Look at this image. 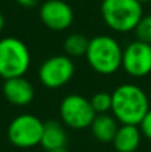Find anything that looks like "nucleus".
Returning <instances> with one entry per match:
<instances>
[{"mask_svg":"<svg viewBox=\"0 0 151 152\" xmlns=\"http://www.w3.org/2000/svg\"><path fill=\"white\" fill-rule=\"evenodd\" d=\"M90 102L96 115L108 113V111H111L112 108V95L108 92H98L91 97Z\"/></svg>","mask_w":151,"mask_h":152,"instance_id":"15","label":"nucleus"},{"mask_svg":"<svg viewBox=\"0 0 151 152\" xmlns=\"http://www.w3.org/2000/svg\"><path fill=\"white\" fill-rule=\"evenodd\" d=\"M122 68L133 77H144L151 74V44L141 40L130 43L123 50Z\"/></svg>","mask_w":151,"mask_h":152,"instance_id":"8","label":"nucleus"},{"mask_svg":"<svg viewBox=\"0 0 151 152\" xmlns=\"http://www.w3.org/2000/svg\"><path fill=\"white\" fill-rule=\"evenodd\" d=\"M100 12L106 26L119 34L134 31L143 18L142 3L138 0H103Z\"/></svg>","mask_w":151,"mask_h":152,"instance_id":"3","label":"nucleus"},{"mask_svg":"<svg viewBox=\"0 0 151 152\" xmlns=\"http://www.w3.org/2000/svg\"><path fill=\"white\" fill-rule=\"evenodd\" d=\"M44 123L31 113L19 115L8 127V139L18 148H32L42 142Z\"/></svg>","mask_w":151,"mask_h":152,"instance_id":"5","label":"nucleus"},{"mask_svg":"<svg viewBox=\"0 0 151 152\" xmlns=\"http://www.w3.org/2000/svg\"><path fill=\"white\" fill-rule=\"evenodd\" d=\"M123 50L108 35H98L90 39L86 53L90 67L100 75H112L122 67Z\"/></svg>","mask_w":151,"mask_h":152,"instance_id":"2","label":"nucleus"},{"mask_svg":"<svg viewBox=\"0 0 151 152\" xmlns=\"http://www.w3.org/2000/svg\"><path fill=\"white\" fill-rule=\"evenodd\" d=\"M111 95V112L120 124L139 126L144 115L150 111V103L146 92L135 84H120Z\"/></svg>","mask_w":151,"mask_h":152,"instance_id":"1","label":"nucleus"},{"mask_svg":"<svg viewBox=\"0 0 151 152\" xmlns=\"http://www.w3.org/2000/svg\"><path fill=\"white\" fill-rule=\"evenodd\" d=\"M3 94L11 104L23 107L34 100L35 89L34 86L24 76H20V77L7 79L3 84Z\"/></svg>","mask_w":151,"mask_h":152,"instance_id":"10","label":"nucleus"},{"mask_svg":"<svg viewBox=\"0 0 151 152\" xmlns=\"http://www.w3.org/2000/svg\"><path fill=\"white\" fill-rule=\"evenodd\" d=\"M139 128H141L142 135L144 137H147L149 140H151V110L142 119L141 124H139Z\"/></svg>","mask_w":151,"mask_h":152,"instance_id":"17","label":"nucleus"},{"mask_svg":"<svg viewBox=\"0 0 151 152\" xmlns=\"http://www.w3.org/2000/svg\"><path fill=\"white\" fill-rule=\"evenodd\" d=\"M4 16H3V13L0 12V31H1L3 29V27H4Z\"/></svg>","mask_w":151,"mask_h":152,"instance_id":"19","label":"nucleus"},{"mask_svg":"<svg viewBox=\"0 0 151 152\" xmlns=\"http://www.w3.org/2000/svg\"><path fill=\"white\" fill-rule=\"evenodd\" d=\"M90 39L82 34H71L66 37L63 43L64 52L70 58H80L87 53Z\"/></svg>","mask_w":151,"mask_h":152,"instance_id":"14","label":"nucleus"},{"mask_svg":"<svg viewBox=\"0 0 151 152\" xmlns=\"http://www.w3.org/2000/svg\"><path fill=\"white\" fill-rule=\"evenodd\" d=\"M75 74V64L67 55H55L42 63L37 72L40 83L51 89L66 86Z\"/></svg>","mask_w":151,"mask_h":152,"instance_id":"7","label":"nucleus"},{"mask_svg":"<svg viewBox=\"0 0 151 152\" xmlns=\"http://www.w3.org/2000/svg\"><path fill=\"white\" fill-rule=\"evenodd\" d=\"M39 18L47 28L64 31L74 21V11L63 0H47L40 7Z\"/></svg>","mask_w":151,"mask_h":152,"instance_id":"9","label":"nucleus"},{"mask_svg":"<svg viewBox=\"0 0 151 152\" xmlns=\"http://www.w3.org/2000/svg\"><path fill=\"white\" fill-rule=\"evenodd\" d=\"M142 132L138 126L122 124L114 137V145L117 152H136L141 145Z\"/></svg>","mask_w":151,"mask_h":152,"instance_id":"11","label":"nucleus"},{"mask_svg":"<svg viewBox=\"0 0 151 152\" xmlns=\"http://www.w3.org/2000/svg\"><path fill=\"white\" fill-rule=\"evenodd\" d=\"M59 112L63 123L72 129H84L91 127L94 119L96 118L91 102L78 94H71L64 97L60 103Z\"/></svg>","mask_w":151,"mask_h":152,"instance_id":"6","label":"nucleus"},{"mask_svg":"<svg viewBox=\"0 0 151 152\" xmlns=\"http://www.w3.org/2000/svg\"><path fill=\"white\" fill-rule=\"evenodd\" d=\"M31 64V53L23 40L3 37L0 40V76L4 80L24 76Z\"/></svg>","mask_w":151,"mask_h":152,"instance_id":"4","label":"nucleus"},{"mask_svg":"<svg viewBox=\"0 0 151 152\" xmlns=\"http://www.w3.org/2000/svg\"><path fill=\"white\" fill-rule=\"evenodd\" d=\"M139 3H142V4H143V3H149V1H151V0H138Z\"/></svg>","mask_w":151,"mask_h":152,"instance_id":"21","label":"nucleus"},{"mask_svg":"<svg viewBox=\"0 0 151 152\" xmlns=\"http://www.w3.org/2000/svg\"><path fill=\"white\" fill-rule=\"evenodd\" d=\"M90 128L92 132V136L98 142L107 144V143L114 142V137L119 129V126H118V120L114 118V115L100 113V115H96Z\"/></svg>","mask_w":151,"mask_h":152,"instance_id":"12","label":"nucleus"},{"mask_svg":"<svg viewBox=\"0 0 151 152\" xmlns=\"http://www.w3.org/2000/svg\"><path fill=\"white\" fill-rule=\"evenodd\" d=\"M67 143V134L64 127L59 121L50 120L44 123L43 136L40 145L45 151H52L58 148H64Z\"/></svg>","mask_w":151,"mask_h":152,"instance_id":"13","label":"nucleus"},{"mask_svg":"<svg viewBox=\"0 0 151 152\" xmlns=\"http://www.w3.org/2000/svg\"><path fill=\"white\" fill-rule=\"evenodd\" d=\"M15 1L24 8H31L37 4V0H15Z\"/></svg>","mask_w":151,"mask_h":152,"instance_id":"18","label":"nucleus"},{"mask_svg":"<svg viewBox=\"0 0 151 152\" xmlns=\"http://www.w3.org/2000/svg\"><path fill=\"white\" fill-rule=\"evenodd\" d=\"M47 152H68V151L64 147V148H58V150H52V151H47Z\"/></svg>","mask_w":151,"mask_h":152,"instance_id":"20","label":"nucleus"},{"mask_svg":"<svg viewBox=\"0 0 151 152\" xmlns=\"http://www.w3.org/2000/svg\"><path fill=\"white\" fill-rule=\"evenodd\" d=\"M134 31H135L138 40L147 43V44H151V15L143 16Z\"/></svg>","mask_w":151,"mask_h":152,"instance_id":"16","label":"nucleus"}]
</instances>
